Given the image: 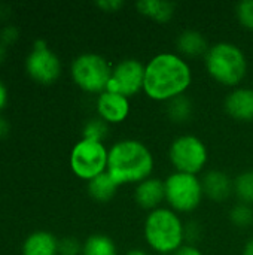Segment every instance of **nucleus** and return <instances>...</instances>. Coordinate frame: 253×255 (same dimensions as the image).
<instances>
[{
    "label": "nucleus",
    "instance_id": "obj_29",
    "mask_svg": "<svg viewBox=\"0 0 253 255\" xmlns=\"http://www.w3.org/2000/svg\"><path fill=\"white\" fill-rule=\"evenodd\" d=\"M6 102H7V90L0 81V111L6 106Z\"/></svg>",
    "mask_w": 253,
    "mask_h": 255
},
{
    "label": "nucleus",
    "instance_id": "obj_32",
    "mask_svg": "<svg viewBox=\"0 0 253 255\" xmlns=\"http://www.w3.org/2000/svg\"><path fill=\"white\" fill-rule=\"evenodd\" d=\"M125 255H149L145 250H140V248H134V250H130Z\"/></svg>",
    "mask_w": 253,
    "mask_h": 255
},
{
    "label": "nucleus",
    "instance_id": "obj_1",
    "mask_svg": "<svg viewBox=\"0 0 253 255\" xmlns=\"http://www.w3.org/2000/svg\"><path fill=\"white\" fill-rule=\"evenodd\" d=\"M192 84V69L179 54L160 52L145 64V94L154 102L183 96Z\"/></svg>",
    "mask_w": 253,
    "mask_h": 255
},
{
    "label": "nucleus",
    "instance_id": "obj_17",
    "mask_svg": "<svg viewBox=\"0 0 253 255\" xmlns=\"http://www.w3.org/2000/svg\"><path fill=\"white\" fill-rule=\"evenodd\" d=\"M136 6L142 15L161 24L170 21L176 9V4L173 1H161V0H140L137 1Z\"/></svg>",
    "mask_w": 253,
    "mask_h": 255
},
{
    "label": "nucleus",
    "instance_id": "obj_6",
    "mask_svg": "<svg viewBox=\"0 0 253 255\" xmlns=\"http://www.w3.org/2000/svg\"><path fill=\"white\" fill-rule=\"evenodd\" d=\"M110 63L100 54L86 52L76 57L72 63V78L75 84L86 93L106 91L112 76Z\"/></svg>",
    "mask_w": 253,
    "mask_h": 255
},
{
    "label": "nucleus",
    "instance_id": "obj_10",
    "mask_svg": "<svg viewBox=\"0 0 253 255\" xmlns=\"http://www.w3.org/2000/svg\"><path fill=\"white\" fill-rule=\"evenodd\" d=\"M25 69L28 75L40 84H52L61 75L60 58L46 46V42L37 40L34 49L28 54L25 61Z\"/></svg>",
    "mask_w": 253,
    "mask_h": 255
},
{
    "label": "nucleus",
    "instance_id": "obj_22",
    "mask_svg": "<svg viewBox=\"0 0 253 255\" xmlns=\"http://www.w3.org/2000/svg\"><path fill=\"white\" fill-rule=\"evenodd\" d=\"M230 220L236 227L248 229L253 224V208L246 203H236L230 211Z\"/></svg>",
    "mask_w": 253,
    "mask_h": 255
},
{
    "label": "nucleus",
    "instance_id": "obj_13",
    "mask_svg": "<svg viewBox=\"0 0 253 255\" xmlns=\"http://www.w3.org/2000/svg\"><path fill=\"white\" fill-rule=\"evenodd\" d=\"M134 200L142 209L149 212L161 208V203L166 200L164 181L151 176L143 182L137 184L134 191Z\"/></svg>",
    "mask_w": 253,
    "mask_h": 255
},
{
    "label": "nucleus",
    "instance_id": "obj_2",
    "mask_svg": "<svg viewBox=\"0 0 253 255\" xmlns=\"http://www.w3.org/2000/svg\"><path fill=\"white\" fill-rule=\"evenodd\" d=\"M155 166L151 149L137 139H124L109 149L107 173L121 187L140 184L151 178Z\"/></svg>",
    "mask_w": 253,
    "mask_h": 255
},
{
    "label": "nucleus",
    "instance_id": "obj_26",
    "mask_svg": "<svg viewBox=\"0 0 253 255\" xmlns=\"http://www.w3.org/2000/svg\"><path fill=\"white\" fill-rule=\"evenodd\" d=\"M18 30L15 28V27H12V25H7V27H4L3 28V31H1V34H0V40H1V43L3 45H10V43H13L16 39H18Z\"/></svg>",
    "mask_w": 253,
    "mask_h": 255
},
{
    "label": "nucleus",
    "instance_id": "obj_19",
    "mask_svg": "<svg viewBox=\"0 0 253 255\" xmlns=\"http://www.w3.org/2000/svg\"><path fill=\"white\" fill-rule=\"evenodd\" d=\"M82 255H118V250L109 236L92 235L82 245Z\"/></svg>",
    "mask_w": 253,
    "mask_h": 255
},
{
    "label": "nucleus",
    "instance_id": "obj_28",
    "mask_svg": "<svg viewBox=\"0 0 253 255\" xmlns=\"http://www.w3.org/2000/svg\"><path fill=\"white\" fill-rule=\"evenodd\" d=\"M174 255H204L197 247L194 245H183L182 248H179Z\"/></svg>",
    "mask_w": 253,
    "mask_h": 255
},
{
    "label": "nucleus",
    "instance_id": "obj_18",
    "mask_svg": "<svg viewBox=\"0 0 253 255\" xmlns=\"http://www.w3.org/2000/svg\"><path fill=\"white\" fill-rule=\"evenodd\" d=\"M118 184L112 179V176L104 172L98 176H95L94 179L88 181V193L89 196L100 203H106L109 200L113 199V196L116 194L118 190Z\"/></svg>",
    "mask_w": 253,
    "mask_h": 255
},
{
    "label": "nucleus",
    "instance_id": "obj_16",
    "mask_svg": "<svg viewBox=\"0 0 253 255\" xmlns=\"http://www.w3.org/2000/svg\"><path fill=\"white\" fill-rule=\"evenodd\" d=\"M58 254V241L54 235L48 232H36L30 235L24 245L22 255H57Z\"/></svg>",
    "mask_w": 253,
    "mask_h": 255
},
{
    "label": "nucleus",
    "instance_id": "obj_11",
    "mask_svg": "<svg viewBox=\"0 0 253 255\" xmlns=\"http://www.w3.org/2000/svg\"><path fill=\"white\" fill-rule=\"evenodd\" d=\"M95 106L98 118L107 124H119L125 121L130 114V99L107 90L98 94Z\"/></svg>",
    "mask_w": 253,
    "mask_h": 255
},
{
    "label": "nucleus",
    "instance_id": "obj_4",
    "mask_svg": "<svg viewBox=\"0 0 253 255\" xmlns=\"http://www.w3.org/2000/svg\"><path fill=\"white\" fill-rule=\"evenodd\" d=\"M204 66L213 81L237 88L248 73V58L243 49L231 42L212 45L204 55Z\"/></svg>",
    "mask_w": 253,
    "mask_h": 255
},
{
    "label": "nucleus",
    "instance_id": "obj_21",
    "mask_svg": "<svg viewBox=\"0 0 253 255\" xmlns=\"http://www.w3.org/2000/svg\"><path fill=\"white\" fill-rule=\"evenodd\" d=\"M234 194L242 203L253 206V170L243 172L234 179Z\"/></svg>",
    "mask_w": 253,
    "mask_h": 255
},
{
    "label": "nucleus",
    "instance_id": "obj_8",
    "mask_svg": "<svg viewBox=\"0 0 253 255\" xmlns=\"http://www.w3.org/2000/svg\"><path fill=\"white\" fill-rule=\"evenodd\" d=\"M107 158L109 149L103 142L82 137L72 149L70 167L78 178L91 181L95 176L107 172Z\"/></svg>",
    "mask_w": 253,
    "mask_h": 255
},
{
    "label": "nucleus",
    "instance_id": "obj_23",
    "mask_svg": "<svg viewBox=\"0 0 253 255\" xmlns=\"http://www.w3.org/2000/svg\"><path fill=\"white\" fill-rule=\"evenodd\" d=\"M107 134H109V124L104 123L101 118H92L84 127V139L104 142Z\"/></svg>",
    "mask_w": 253,
    "mask_h": 255
},
{
    "label": "nucleus",
    "instance_id": "obj_12",
    "mask_svg": "<svg viewBox=\"0 0 253 255\" xmlns=\"http://www.w3.org/2000/svg\"><path fill=\"white\" fill-rule=\"evenodd\" d=\"M224 108L227 114L237 121H253V88H233V91H230L225 97Z\"/></svg>",
    "mask_w": 253,
    "mask_h": 255
},
{
    "label": "nucleus",
    "instance_id": "obj_25",
    "mask_svg": "<svg viewBox=\"0 0 253 255\" xmlns=\"http://www.w3.org/2000/svg\"><path fill=\"white\" fill-rule=\"evenodd\" d=\"M60 255H79L82 254V247L75 238H64L58 242Z\"/></svg>",
    "mask_w": 253,
    "mask_h": 255
},
{
    "label": "nucleus",
    "instance_id": "obj_5",
    "mask_svg": "<svg viewBox=\"0 0 253 255\" xmlns=\"http://www.w3.org/2000/svg\"><path fill=\"white\" fill-rule=\"evenodd\" d=\"M166 202L174 212H192L203 202L204 191L197 175L173 172L164 179Z\"/></svg>",
    "mask_w": 253,
    "mask_h": 255
},
{
    "label": "nucleus",
    "instance_id": "obj_30",
    "mask_svg": "<svg viewBox=\"0 0 253 255\" xmlns=\"http://www.w3.org/2000/svg\"><path fill=\"white\" fill-rule=\"evenodd\" d=\"M9 133V124L4 118L0 117V137H4Z\"/></svg>",
    "mask_w": 253,
    "mask_h": 255
},
{
    "label": "nucleus",
    "instance_id": "obj_24",
    "mask_svg": "<svg viewBox=\"0 0 253 255\" xmlns=\"http://www.w3.org/2000/svg\"><path fill=\"white\" fill-rule=\"evenodd\" d=\"M236 15L239 22L253 31V0H243L236 6Z\"/></svg>",
    "mask_w": 253,
    "mask_h": 255
},
{
    "label": "nucleus",
    "instance_id": "obj_15",
    "mask_svg": "<svg viewBox=\"0 0 253 255\" xmlns=\"http://www.w3.org/2000/svg\"><path fill=\"white\" fill-rule=\"evenodd\" d=\"M176 46L182 57H189V58L204 57L210 48L204 34L192 28L185 30L177 36Z\"/></svg>",
    "mask_w": 253,
    "mask_h": 255
},
{
    "label": "nucleus",
    "instance_id": "obj_31",
    "mask_svg": "<svg viewBox=\"0 0 253 255\" xmlns=\"http://www.w3.org/2000/svg\"><path fill=\"white\" fill-rule=\"evenodd\" d=\"M243 255H253V238L245 245V250H243Z\"/></svg>",
    "mask_w": 253,
    "mask_h": 255
},
{
    "label": "nucleus",
    "instance_id": "obj_9",
    "mask_svg": "<svg viewBox=\"0 0 253 255\" xmlns=\"http://www.w3.org/2000/svg\"><path fill=\"white\" fill-rule=\"evenodd\" d=\"M145 64L137 58H125L112 69V76L107 84V91L133 97L143 91Z\"/></svg>",
    "mask_w": 253,
    "mask_h": 255
},
{
    "label": "nucleus",
    "instance_id": "obj_27",
    "mask_svg": "<svg viewBox=\"0 0 253 255\" xmlns=\"http://www.w3.org/2000/svg\"><path fill=\"white\" fill-rule=\"evenodd\" d=\"M97 6L103 9L104 12H116L118 9L124 6V1L122 0H101V1H97Z\"/></svg>",
    "mask_w": 253,
    "mask_h": 255
},
{
    "label": "nucleus",
    "instance_id": "obj_20",
    "mask_svg": "<svg viewBox=\"0 0 253 255\" xmlns=\"http://www.w3.org/2000/svg\"><path fill=\"white\" fill-rule=\"evenodd\" d=\"M192 102L185 94L167 102V115L174 123H186L192 115Z\"/></svg>",
    "mask_w": 253,
    "mask_h": 255
},
{
    "label": "nucleus",
    "instance_id": "obj_7",
    "mask_svg": "<svg viewBox=\"0 0 253 255\" xmlns=\"http://www.w3.org/2000/svg\"><path fill=\"white\" fill-rule=\"evenodd\" d=\"M169 158L176 172L198 175L207 164L209 151L200 137L194 134H182L171 142Z\"/></svg>",
    "mask_w": 253,
    "mask_h": 255
},
{
    "label": "nucleus",
    "instance_id": "obj_33",
    "mask_svg": "<svg viewBox=\"0 0 253 255\" xmlns=\"http://www.w3.org/2000/svg\"><path fill=\"white\" fill-rule=\"evenodd\" d=\"M4 55H6V48H4V45H3V43L0 42V63L3 61Z\"/></svg>",
    "mask_w": 253,
    "mask_h": 255
},
{
    "label": "nucleus",
    "instance_id": "obj_14",
    "mask_svg": "<svg viewBox=\"0 0 253 255\" xmlns=\"http://www.w3.org/2000/svg\"><path fill=\"white\" fill-rule=\"evenodd\" d=\"M204 196L222 203L234 193V181L222 170H209L201 178Z\"/></svg>",
    "mask_w": 253,
    "mask_h": 255
},
{
    "label": "nucleus",
    "instance_id": "obj_3",
    "mask_svg": "<svg viewBox=\"0 0 253 255\" xmlns=\"http://www.w3.org/2000/svg\"><path fill=\"white\" fill-rule=\"evenodd\" d=\"M143 235L151 250L158 254H174L185 242V224L170 208H158L148 214Z\"/></svg>",
    "mask_w": 253,
    "mask_h": 255
}]
</instances>
